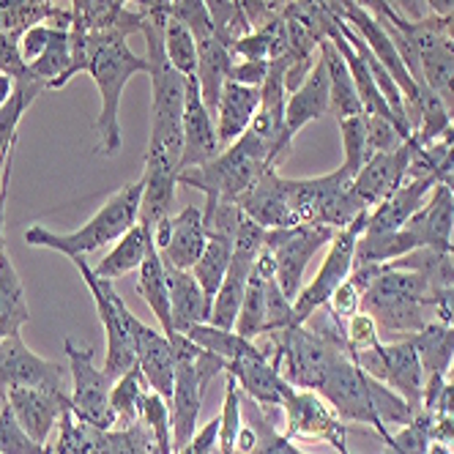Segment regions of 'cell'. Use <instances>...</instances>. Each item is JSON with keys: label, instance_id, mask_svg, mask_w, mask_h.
I'll use <instances>...</instances> for the list:
<instances>
[{"label": "cell", "instance_id": "obj_1", "mask_svg": "<svg viewBox=\"0 0 454 454\" xmlns=\"http://www.w3.org/2000/svg\"><path fill=\"white\" fill-rule=\"evenodd\" d=\"M145 22V14L137 9H121V17L113 27L93 30L88 39V55H85V72L93 77L96 88L102 96V110L96 118V153L115 156L121 151V96L126 82L135 74H148V58H137L129 50V36L137 34Z\"/></svg>", "mask_w": 454, "mask_h": 454}, {"label": "cell", "instance_id": "obj_2", "mask_svg": "<svg viewBox=\"0 0 454 454\" xmlns=\"http://www.w3.org/2000/svg\"><path fill=\"white\" fill-rule=\"evenodd\" d=\"M282 156L285 153L271 140L247 129L236 143L222 148L206 165L181 170L178 184L203 192L206 208H214L219 200L239 203L269 168H279Z\"/></svg>", "mask_w": 454, "mask_h": 454}, {"label": "cell", "instance_id": "obj_3", "mask_svg": "<svg viewBox=\"0 0 454 454\" xmlns=\"http://www.w3.org/2000/svg\"><path fill=\"white\" fill-rule=\"evenodd\" d=\"M140 200H143V181L126 184L115 194H110V200L96 211L82 227H77L74 233H52L50 227L30 224L25 231V241L52 249L63 257H88L93 252L110 249L129 227L137 224L140 219Z\"/></svg>", "mask_w": 454, "mask_h": 454}, {"label": "cell", "instance_id": "obj_4", "mask_svg": "<svg viewBox=\"0 0 454 454\" xmlns=\"http://www.w3.org/2000/svg\"><path fill=\"white\" fill-rule=\"evenodd\" d=\"M430 282L419 271L386 263L367 285L362 296V309L372 315L380 334L403 340L427 326L425 309L430 307Z\"/></svg>", "mask_w": 454, "mask_h": 454}, {"label": "cell", "instance_id": "obj_5", "mask_svg": "<svg viewBox=\"0 0 454 454\" xmlns=\"http://www.w3.org/2000/svg\"><path fill=\"white\" fill-rule=\"evenodd\" d=\"M285 189L299 224H329L340 231L367 214L353 192V178L342 168L317 178H285Z\"/></svg>", "mask_w": 454, "mask_h": 454}, {"label": "cell", "instance_id": "obj_6", "mask_svg": "<svg viewBox=\"0 0 454 454\" xmlns=\"http://www.w3.org/2000/svg\"><path fill=\"white\" fill-rule=\"evenodd\" d=\"M334 227L329 224H294V227H274L266 231V249L274 257L277 266V282L282 294L296 301V296L304 287V271L312 257L326 249L334 239Z\"/></svg>", "mask_w": 454, "mask_h": 454}, {"label": "cell", "instance_id": "obj_7", "mask_svg": "<svg viewBox=\"0 0 454 454\" xmlns=\"http://www.w3.org/2000/svg\"><path fill=\"white\" fill-rule=\"evenodd\" d=\"M367 214H362L356 222H350L348 227H340V231L334 233L332 244L326 247V254H323V263H320L315 279L301 287V294L294 301V326H304V323L320 307H326V301L332 299L334 290L350 277L353 261H356V244H359V236L367 227Z\"/></svg>", "mask_w": 454, "mask_h": 454}, {"label": "cell", "instance_id": "obj_8", "mask_svg": "<svg viewBox=\"0 0 454 454\" xmlns=\"http://www.w3.org/2000/svg\"><path fill=\"white\" fill-rule=\"evenodd\" d=\"M74 269L80 271V277L85 279L96 312H99V320L105 326V337H107V353H105V372L118 380L121 375H126L132 367H137V356H135V342L132 334H129L126 326V301L115 294V287L110 279L96 277V271L85 263V257H72Z\"/></svg>", "mask_w": 454, "mask_h": 454}, {"label": "cell", "instance_id": "obj_9", "mask_svg": "<svg viewBox=\"0 0 454 454\" xmlns=\"http://www.w3.org/2000/svg\"><path fill=\"white\" fill-rule=\"evenodd\" d=\"M353 362L375 380L392 386L413 411H421L427 375H425V367H421V359L411 337L378 342L375 348H367V350H356Z\"/></svg>", "mask_w": 454, "mask_h": 454}, {"label": "cell", "instance_id": "obj_10", "mask_svg": "<svg viewBox=\"0 0 454 454\" xmlns=\"http://www.w3.org/2000/svg\"><path fill=\"white\" fill-rule=\"evenodd\" d=\"M282 433L287 438L301 441H326L340 454H350L348 449V421L337 416V411L309 388L285 386L282 392Z\"/></svg>", "mask_w": 454, "mask_h": 454}, {"label": "cell", "instance_id": "obj_11", "mask_svg": "<svg viewBox=\"0 0 454 454\" xmlns=\"http://www.w3.org/2000/svg\"><path fill=\"white\" fill-rule=\"evenodd\" d=\"M317 395L326 400L348 425H370L380 435V441L392 435L388 430H383L380 419L372 408V378L353 362V356L337 359L329 375L323 378Z\"/></svg>", "mask_w": 454, "mask_h": 454}, {"label": "cell", "instance_id": "obj_12", "mask_svg": "<svg viewBox=\"0 0 454 454\" xmlns=\"http://www.w3.org/2000/svg\"><path fill=\"white\" fill-rule=\"evenodd\" d=\"M67 359L72 367V395H69V408L85 419L88 425L113 430L115 427V413L110 405V388L113 378L105 372V367H96L93 350H82L74 345V340L63 342Z\"/></svg>", "mask_w": 454, "mask_h": 454}, {"label": "cell", "instance_id": "obj_13", "mask_svg": "<svg viewBox=\"0 0 454 454\" xmlns=\"http://www.w3.org/2000/svg\"><path fill=\"white\" fill-rule=\"evenodd\" d=\"M12 386L44 388V392L67 395V372L58 362L42 359L30 350L20 334L0 340V395Z\"/></svg>", "mask_w": 454, "mask_h": 454}, {"label": "cell", "instance_id": "obj_14", "mask_svg": "<svg viewBox=\"0 0 454 454\" xmlns=\"http://www.w3.org/2000/svg\"><path fill=\"white\" fill-rule=\"evenodd\" d=\"M151 236H153L156 249L161 252V261L176 269L192 271L208 244L203 208L186 206L184 211L168 216L165 222H159L151 231Z\"/></svg>", "mask_w": 454, "mask_h": 454}, {"label": "cell", "instance_id": "obj_15", "mask_svg": "<svg viewBox=\"0 0 454 454\" xmlns=\"http://www.w3.org/2000/svg\"><path fill=\"white\" fill-rule=\"evenodd\" d=\"M126 326L135 342V356H137V367L145 375L148 386L156 395H161L168 403L173 397V386H176V356L173 345L165 332H156L129 309L126 312Z\"/></svg>", "mask_w": 454, "mask_h": 454}, {"label": "cell", "instance_id": "obj_16", "mask_svg": "<svg viewBox=\"0 0 454 454\" xmlns=\"http://www.w3.org/2000/svg\"><path fill=\"white\" fill-rule=\"evenodd\" d=\"M222 151L216 121L203 102L200 85L194 77H186V105H184V153H181V170L198 168L211 161Z\"/></svg>", "mask_w": 454, "mask_h": 454}, {"label": "cell", "instance_id": "obj_17", "mask_svg": "<svg viewBox=\"0 0 454 454\" xmlns=\"http://www.w3.org/2000/svg\"><path fill=\"white\" fill-rule=\"evenodd\" d=\"M0 397H6L17 421L25 427V433L44 446L50 441L52 427H58L60 416L69 408V395H55V392H44V388H30V386H12Z\"/></svg>", "mask_w": 454, "mask_h": 454}, {"label": "cell", "instance_id": "obj_18", "mask_svg": "<svg viewBox=\"0 0 454 454\" xmlns=\"http://www.w3.org/2000/svg\"><path fill=\"white\" fill-rule=\"evenodd\" d=\"M411 165V140H405L392 153H372L367 165L353 178V192L367 211L380 206L392 194L408 173Z\"/></svg>", "mask_w": 454, "mask_h": 454}, {"label": "cell", "instance_id": "obj_19", "mask_svg": "<svg viewBox=\"0 0 454 454\" xmlns=\"http://www.w3.org/2000/svg\"><path fill=\"white\" fill-rule=\"evenodd\" d=\"M239 206L249 219H254L261 227H266V231L299 224L294 208H290L285 178L279 176V168H269L257 178V184L239 200Z\"/></svg>", "mask_w": 454, "mask_h": 454}, {"label": "cell", "instance_id": "obj_20", "mask_svg": "<svg viewBox=\"0 0 454 454\" xmlns=\"http://www.w3.org/2000/svg\"><path fill=\"white\" fill-rule=\"evenodd\" d=\"M405 231L413 233L419 247L449 252L454 233V194L446 184H435L427 203L405 222Z\"/></svg>", "mask_w": 454, "mask_h": 454}, {"label": "cell", "instance_id": "obj_21", "mask_svg": "<svg viewBox=\"0 0 454 454\" xmlns=\"http://www.w3.org/2000/svg\"><path fill=\"white\" fill-rule=\"evenodd\" d=\"M332 107V88H329V72L323 58H317L315 69L307 74V80L294 90L287 93V107H285V132L294 140L301 129L315 121L329 115Z\"/></svg>", "mask_w": 454, "mask_h": 454}, {"label": "cell", "instance_id": "obj_22", "mask_svg": "<svg viewBox=\"0 0 454 454\" xmlns=\"http://www.w3.org/2000/svg\"><path fill=\"white\" fill-rule=\"evenodd\" d=\"M168 269V287H170V315H173V332L186 334L192 326L211 323V307L214 299L206 296L200 282L194 279L192 271L176 269L165 263Z\"/></svg>", "mask_w": 454, "mask_h": 454}, {"label": "cell", "instance_id": "obj_23", "mask_svg": "<svg viewBox=\"0 0 454 454\" xmlns=\"http://www.w3.org/2000/svg\"><path fill=\"white\" fill-rule=\"evenodd\" d=\"M435 178H405L388 198L367 214V231H400L405 222L425 206L430 192L435 189Z\"/></svg>", "mask_w": 454, "mask_h": 454}, {"label": "cell", "instance_id": "obj_24", "mask_svg": "<svg viewBox=\"0 0 454 454\" xmlns=\"http://www.w3.org/2000/svg\"><path fill=\"white\" fill-rule=\"evenodd\" d=\"M261 107V88H249L241 82L227 80L219 96V107H216V135L222 148L236 143L247 129L252 126V118L257 115Z\"/></svg>", "mask_w": 454, "mask_h": 454}, {"label": "cell", "instance_id": "obj_25", "mask_svg": "<svg viewBox=\"0 0 454 454\" xmlns=\"http://www.w3.org/2000/svg\"><path fill=\"white\" fill-rule=\"evenodd\" d=\"M151 244H153L151 227L137 219V224L129 227V231L107 249V254L99 261V266L93 269L96 277L113 282L118 277H126L129 271H137L145 261Z\"/></svg>", "mask_w": 454, "mask_h": 454}, {"label": "cell", "instance_id": "obj_26", "mask_svg": "<svg viewBox=\"0 0 454 454\" xmlns=\"http://www.w3.org/2000/svg\"><path fill=\"white\" fill-rule=\"evenodd\" d=\"M198 85L203 93V102L211 110V115H216L219 107V96L224 82L231 80V69H233V52L227 44L219 42V36H208L206 42H198Z\"/></svg>", "mask_w": 454, "mask_h": 454}, {"label": "cell", "instance_id": "obj_27", "mask_svg": "<svg viewBox=\"0 0 454 454\" xmlns=\"http://www.w3.org/2000/svg\"><path fill=\"white\" fill-rule=\"evenodd\" d=\"M320 58H323V63H326L329 88H332V107H329V115H334L337 121L364 115V107H362V99H359V90H356V85H353V77H350V72H348V63H345L342 52H340L329 39H323V42H320Z\"/></svg>", "mask_w": 454, "mask_h": 454}, {"label": "cell", "instance_id": "obj_28", "mask_svg": "<svg viewBox=\"0 0 454 454\" xmlns=\"http://www.w3.org/2000/svg\"><path fill=\"white\" fill-rule=\"evenodd\" d=\"M137 271H140V277H137V294L143 296V301L151 307V312L161 323V332L173 334L168 269H165V261H161V252L156 249V244H151L145 261H143V266Z\"/></svg>", "mask_w": 454, "mask_h": 454}, {"label": "cell", "instance_id": "obj_29", "mask_svg": "<svg viewBox=\"0 0 454 454\" xmlns=\"http://www.w3.org/2000/svg\"><path fill=\"white\" fill-rule=\"evenodd\" d=\"M25 323H30L25 287L9 252L4 249L0 252V340L20 334Z\"/></svg>", "mask_w": 454, "mask_h": 454}, {"label": "cell", "instance_id": "obj_30", "mask_svg": "<svg viewBox=\"0 0 454 454\" xmlns=\"http://www.w3.org/2000/svg\"><path fill=\"white\" fill-rule=\"evenodd\" d=\"M413 249H419L416 239L411 231L400 227V231H367L359 236V244H356V261L353 269H362V266H386V263H395L400 257L411 254Z\"/></svg>", "mask_w": 454, "mask_h": 454}, {"label": "cell", "instance_id": "obj_31", "mask_svg": "<svg viewBox=\"0 0 454 454\" xmlns=\"http://www.w3.org/2000/svg\"><path fill=\"white\" fill-rule=\"evenodd\" d=\"M413 348L421 359L427 378H449L454 367V326H443V323L433 320L425 329L416 332Z\"/></svg>", "mask_w": 454, "mask_h": 454}, {"label": "cell", "instance_id": "obj_32", "mask_svg": "<svg viewBox=\"0 0 454 454\" xmlns=\"http://www.w3.org/2000/svg\"><path fill=\"white\" fill-rule=\"evenodd\" d=\"M148 392H151V386H148L145 375L140 372V367H132L126 375L113 380L110 405H113V413H115V427L137 425L140 416H143V403H145Z\"/></svg>", "mask_w": 454, "mask_h": 454}, {"label": "cell", "instance_id": "obj_33", "mask_svg": "<svg viewBox=\"0 0 454 454\" xmlns=\"http://www.w3.org/2000/svg\"><path fill=\"white\" fill-rule=\"evenodd\" d=\"M233 236H219V233H208V244H206V252L200 254V261L194 263L192 274L194 279L200 282V287L206 290V296L214 299L216 290L231 269V261H233Z\"/></svg>", "mask_w": 454, "mask_h": 454}, {"label": "cell", "instance_id": "obj_34", "mask_svg": "<svg viewBox=\"0 0 454 454\" xmlns=\"http://www.w3.org/2000/svg\"><path fill=\"white\" fill-rule=\"evenodd\" d=\"M247 421L257 430V446L252 454H309L274 425V413L261 408L254 400L247 403Z\"/></svg>", "mask_w": 454, "mask_h": 454}, {"label": "cell", "instance_id": "obj_35", "mask_svg": "<svg viewBox=\"0 0 454 454\" xmlns=\"http://www.w3.org/2000/svg\"><path fill=\"white\" fill-rule=\"evenodd\" d=\"M189 340H194L200 348L222 356L224 362H236L241 356H247L249 350H254L252 340H244L236 329H219L214 323H200V326H192L186 332Z\"/></svg>", "mask_w": 454, "mask_h": 454}, {"label": "cell", "instance_id": "obj_36", "mask_svg": "<svg viewBox=\"0 0 454 454\" xmlns=\"http://www.w3.org/2000/svg\"><path fill=\"white\" fill-rule=\"evenodd\" d=\"M165 55L170 60V67L184 74V77H198V39H194V34L181 25L178 20H168L165 25Z\"/></svg>", "mask_w": 454, "mask_h": 454}, {"label": "cell", "instance_id": "obj_37", "mask_svg": "<svg viewBox=\"0 0 454 454\" xmlns=\"http://www.w3.org/2000/svg\"><path fill=\"white\" fill-rule=\"evenodd\" d=\"M340 123V135H342V151H345V159H342V170L356 178L359 170L370 161L372 156V148H370V140H367V121L364 115H356V118H345V121H337Z\"/></svg>", "mask_w": 454, "mask_h": 454}, {"label": "cell", "instance_id": "obj_38", "mask_svg": "<svg viewBox=\"0 0 454 454\" xmlns=\"http://www.w3.org/2000/svg\"><path fill=\"white\" fill-rule=\"evenodd\" d=\"M219 449L216 454H236V438L244 425V400H241V388L239 383L227 375L224 386V403L219 411Z\"/></svg>", "mask_w": 454, "mask_h": 454}, {"label": "cell", "instance_id": "obj_39", "mask_svg": "<svg viewBox=\"0 0 454 454\" xmlns=\"http://www.w3.org/2000/svg\"><path fill=\"white\" fill-rule=\"evenodd\" d=\"M140 421L151 430V435H153V441L159 446V454H176V446H173V421H170V403L161 397V395H156L153 388L145 395Z\"/></svg>", "mask_w": 454, "mask_h": 454}, {"label": "cell", "instance_id": "obj_40", "mask_svg": "<svg viewBox=\"0 0 454 454\" xmlns=\"http://www.w3.org/2000/svg\"><path fill=\"white\" fill-rule=\"evenodd\" d=\"M0 454H52L50 446L36 443L25 433L6 397L4 405H0Z\"/></svg>", "mask_w": 454, "mask_h": 454}, {"label": "cell", "instance_id": "obj_41", "mask_svg": "<svg viewBox=\"0 0 454 454\" xmlns=\"http://www.w3.org/2000/svg\"><path fill=\"white\" fill-rule=\"evenodd\" d=\"M208 4V12H211V20H214V27H216V36L222 44L233 47V42H239L241 36H247L249 30H254L249 25V20L236 9L233 0H206Z\"/></svg>", "mask_w": 454, "mask_h": 454}, {"label": "cell", "instance_id": "obj_42", "mask_svg": "<svg viewBox=\"0 0 454 454\" xmlns=\"http://www.w3.org/2000/svg\"><path fill=\"white\" fill-rule=\"evenodd\" d=\"M170 17L178 20L181 25H186L198 42H206L208 36H216V27H214V20H211L206 0H173Z\"/></svg>", "mask_w": 454, "mask_h": 454}, {"label": "cell", "instance_id": "obj_43", "mask_svg": "<svg viewBox=\"0 0 454 454\" xmlns=\"http://www.w3.org/2000/svg\"><path fill=\"white\" fill-rule=\"evenodd\" d=\"M0 74H9L17 82H42L34 77L30 67L20 55V34L14 30H0Z\"/></svg>", "mask_w": 454, "mask_h": 454}, {"label": "cell", "instance_id": "obj_44", "mask_svg": "<svg viewBox=\"0 0 454 454\" xmlns=\"http://www.w3.org/2000/svg\"><path fill=\"white\" fill-rule=\"evenodd\" d=\"M364 121H367V140H370L372 153H392L405 143L403 132H400L392 118L364 115Z\"/></svg>", "mask_w": 454, "mask_h": 454}, {"label": "cell", "instance_id": "obj_45", "mask_svg": "<svg viewBox=\"0 0 454 454\" xmlns=\"http://www.w3.org/2000/svg\"><path fill=\"white\" fill-rule=\"evenodd\" d=\"M345 334H348V345H350V356L356 350H367L375 348L380 342V332L378 323L372 320V315H367L364 309L356 312L348 323H345Z\"/></svg>", "mask_w": 454, "mask_h": 454}, {"label": "cell", "instance_id": "obj_46", "mask_svg": "<svg viewBox=\"0 0 454 454\" xmlns=\"http://www.w3.org/2000/svg\"><path fill=\"white\" fill-rule=\"evenodd\" d=\"M50 39H52V25L50 22H36V25H30L25 27L22 34H20V55L22 60L27 63H36L44 50L50 47Z\"/></svg>", "mask_w": 454, "mask_h": 454}, {"label": "cell", "instance_id": "obj_47", "mask_svg": "<svg viewBox=\"0 0 454 454\" xmlns=\"http://www.w3.org/2000/svg\"><path fill=\"white\" fill-rule=\"evenodd\" d=\"M362 287L359 285H356L350 277L334 290V294H332V299L326 301V307L342 320V323H348L356 312H362Z\"/></svg>", "mask_w": 454, "mask_h": 454}, {"label": "cell", "instance_id": "obj_48", "mask_svg": "<svg viewBox=\"0 0 454 454\" xmlns=\"http://www.w3.org/2000/svg\"><path fill=\"white\" fill-rule=\"evenodd\" d=\"M216 449H219V419H211L208 425L198 427L192 441L176 454H216Z\"/></svg>", "mask_w": 454, "mask_h": 454}, {"label": "cell", "instance_id": "obj_49", "mask_svg": "<svg viewBox=\"0 0 454 454\" xmlns=\"http://www.w3.org/2000/svg\"><path fill=\"white\" fill-rule=\"evenodd\" d=\"M269 77V60H236L233 58V69L231 80L249 85V88H261Z\"/></svg>", "mask_w": 454, "mask_h": 454}, {"label": "cell", "instance_id": "obj_50", "mask_svg": "<svg viewBox=\"0 0 454 454\" xmlns=\"http://www.w3.org/2000/svg\"><path fill=\"white\" fill-rule=\"evenodd\" d=\"M430 309L435 312V320L443 326H454V285L433 290L430 294Z\"/></svg>", "mask_w": 454, "mask_h": 454}, {"label": "cell", "instance_id": "obj_51", "mask_svg": "<svg viewBox=\"0 0 454 454\" xmlns=\"http://www.w3.org/2000/svg\"><path fill=\"white\" fill-rule=\"evenodd\" d=\"M132 4H137V12H143L148 20L159 25H168L173 12V0H132Z\"/></svg>", "mask_w": 454, "mask_h": 454}, {"label": "cell", "instance_id": "obj_52", "mask_svg": "<svg viewBox=\"0 0 454 454\" xmlns=\"http://www.w3.org/2000/svg\"><path fill=\"white\" fill-rule=\"evenodd\" d=\"M433 443H441L449 451H454V416L435 413V421H433Z\"/></svg>", "mask_w": 454, "mask_h": 454}, {"label": "cell", "instance_id": "obj_53", "mask_svg": "<svg viewBox=\"0 0 454 454\" xmlns=\"http://www.w3.org/2000/svg\"><path fill=\"white\" fill-rule=\"evenodd\" d=\"M435 413H446V416H454V380L446 378L443 388H441V397L435 403Z\"/></svg>", "mask_w": 454, "mask_h": 454}, {"label": "cell", "instance_id": "obj_54", "mask_svg": "<svg viewBox=\"0 0 454 454\" xmlns=\"http://www.w3.org/2000/svg\"><path fill=\"white\" fill-rule=\"evenodd\" d=\"M425 4H427L430 14H435L441 20H446V17L454 14V0H425Z\"/></svg>", "mask_w": 454, "mask_h": 454}, {"label": "cell", "instance_id": "obj_55", "mask_svg": "<svg viewBox=\"0 0 454 454\" xmlns=\"http://www.w3.org/2000/svg\"><path fill=\"white\" fill-rule=\"evenodd\" d=\"M14 90H17V80L9 77V74H0V107H4L12 99Z\"/></svg>", "mask_w": 454, "mask_h": 454}, {"label": "cell", "instance_id": "obj_56", "mask_svg": "<svg viewBox=\"0 0 454 454\" xmlns=\"http://www.w3.org/2000/svg\"><path fill=\"white\" fill-rule=\"evenodd\" d=\"M443 25H446V34H449V39L454 42V14H451V17H446V20H443Z\"/></svg>", "mask_w": 454, "mask_h": 454}, {"label": "cell", "instance_id": "obj_57", "mask_svg": "<svg viewBox=\"0 0 454 454\" xmlns=\"http://www.w3.org/2000/svg\"><path fill=\"white\" fill-rule=\"evenodd\" d=\"M115 4H118V6H129V4H132V0H115Z\"/></svg>", "mask_w": 454, "mask_h": 454}, {"label": "cell", "instance_id": "obj_58", "mask_svg": "<svg viewBox=\"0 0 454 454\" xmlns=\"http://www.w3.org/2000/svg\"><path fill=\"white\" fill-rule=\"evenodd\" d=\"M449 137H451V145H454V123H451V129H449Z\"/></svg>", "mask_w": 454, "mask_h": 454}]
</instances>
